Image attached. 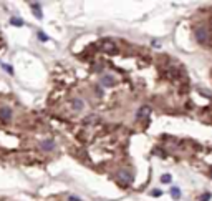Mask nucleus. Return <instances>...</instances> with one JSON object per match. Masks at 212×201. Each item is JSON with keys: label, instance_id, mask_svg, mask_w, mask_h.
I'll return each instance as SVG.
<instances>
[{"label": "nucleus", "instance_id": "1", "mask_svg": "<svg viewBox=\"0 0 212 201\" xmlns=\"http://www.w3.org/2000/svg\"><path fill=\"white\" fill-rule=\"evenodd\" d=\"M196 38L199 43L206 45L207 43V38H209V33H207V29L206 27H199V29L196 30Z\"/></svg>", "mask_w": 212, "mask_h": 201}, {"label": "nucleus", "instance_id": "2", "mask_svg": "<svg viewBox=\"0 0 212 201\" xmlns=\"http://www.w3.org/2000/svg\"><path fill=\"white\" fill-rule=\"evenodd\" d=\"M118 181L121 183V185L128 186V185H131V183H133V176L129 175L126 170H121V171L118 173Z\"/></svg>", "mask_w": 212, "mask_h": 201}, {"label": "nucleus", "instance_id": "3", "mask_svg": "<svg viewBox=\"0 0 212 201\" xmlns=\"http://www.w3.org/2000/svg\"><path fill=\"white\" fill-rule=\"evenodd\" d=\"M0 118H2L3 121H8V120L12 118V110H10L8 107H2L0 108Z\"/></svg>", "mask_w": 212, "mask_h": 201}, {"label": "nucleus", "instance_id": "4", "mask_svg": "<svg viewBox=\"0 0 212 201\" xmlns=\"http://www.w3.org/2000/svg\"><path fill=\"white\" fill-rule=\"evenodd\" d=\"M40 148L45 151H53L55 150V141L53 140H43V141L40 143Z\"/></svg>", "mask_w": 212, "mask_h": 201}, {"label": "nucleus", "instance_id": "5", "mask_svg": "<svg viewBox=\"0 0 212 201\" xmlns=\"http://www.w3.org/2000/svg\"><path fill=\"white\" fill-rule=\"evenodd\" d=\"M71 105H73V110H76V111H81V110H83V107H84V103H83L81 98H73Z\"/></svg>", "mask_w": 212, "mask_h": 201}, {"label": "nucleus", "instance_id": "6", "mask_svg": "<svg viewBox=\"0 0 212 201\" xmlns=\"http://www.w3.org/2000/svg\"><path fill=\"white\" fill-rule=\"evenodd\" d=\"M101 83H103L104 87H113L114 85V78H113L111 75H103L101 77Z\"/></svg>", "mask_w": 212, "mask_h": 201}, {"label": "nucleus", "instance_id": "7", "mask_svg": "<svg viewBox=\"0 0 212 201\" xmlns=\"http://www.w3.org/2000/svg\"><path fill=\"white\" fill-rule=\"evenodd\" d=\"M31 12H33V15L37 17V19H41L43 17V13H41V9L38 3H31Z\"/></svg>", "mask_w": 212, "mask_h": 201}, {"label": "nucleus", "instance_id": "8", "mask_svg": "<svg viewBox=\"0 0 212 201\" xmlns=\"http://www.w3.org/2000/svg\"><path fill=\"white\" fill-rule=\"evenodd\" d=\"M149 111H151L149 107H141L139 111H137V118H144V116H147V115H149Z\"/></svg>", "mask_w": 212, "mask_h": 201}, {"label": "nucleus", "instance_id": "9", "mask_svg": "<svg viewBox=\"0 0 212 201\" xmlns=\"http://www.w3.org/2000/svg\"><path fill=\"white\" fill-rule=\"evenodd\" d=\"M103 48H104L106 52H109V53H116V52H118V50L114 48V45H113L109 40H108V42H104V47H103Z\"/></svg>", "mask_w": 212, "mask_h": 201}, {"label": "nucleus", "instance_id": "10", "mask_svg": "<svg viewBox=\"0 0 212 201\" xmlns=\"http://www.w3.org/2000/svg\"><path fill=\"white\" fill-rule=\"evenodd\" d=\"M171 196L174 199H179V198H181V189H179L177 186H174V188L171 189Z\"/></svg>", "mask_w": 212, "mask_h": 201}, {"label": "nucleus", "instance_id": "11", "mask_svg": "<svg viewBox=\"0 0 212 201\" xmlns=\"http://www.w3.org/2000/svg\"><path fill=\"white\" fill-rule=\"evenodd\" d=\"M94 121H98V116L96 115H90V116L84 118V125H88V123H94Z\"/></svg>", "mask_w": 212, "mask_h": 201}, {"label": "nucleus", "instance_id": "12", "mask_svg": "<svg viewBox=\"0 0 212 201\" xmlns=\"http://www.w3.org/2000/svg\"><path fill=\"white\" fill-rule=\"evenodd\" d=\"M171 179H172V178H171V175H167V173L161 176V181H162V183H166V185H167V183H171Z\"/></svg>", "mask_w": 212, "mask_h": 201}, {"label": "nucleus", "instance_id": "13", "mask_svg": "<svg viewBox=\"0 0 212 201\" xmlns=\"http://www.w3.org/2000/svg\"><path fill=\"white\" fill-rule=\"evenodd\" d=\"M10 23H12V25H15V27H22L23 25V22L20 19H12V20H10Z\"/></svg>", "mask_w": 212, "mask_h": 201}, {"label": "nucleus", "instance_id": "14", "mask_svg": "<svg viewBox=\"0 0 212 201\" xmlns=\"http://www.w3.org/2000/svg\"><path fill=\"white\" fill-rule=\"evenodd\" d=\"M38 40L40 42H48V37L45 35V32H38Z\"/></svg>", "mask_w": 212, "mask_h": 201}, {"label": "nucleus", "instance_id": "15", "mask_svg": "<svg viewBox=\"0 0 212 201\" xmlns=\"http://www.w3.org/2000/svg\"><path fill=\"white\" fill-rule=\"evenodd\" d=\"M0 65H2V66H3V68H5V70H7V72H8V73H10V75H13V68H12V66H10V65H5V63H0Z\"/></svg>", "mask_w": 212, "mask_h": 201}, {"label": "nucleus", "instance_id": "16", "mask_svg": "<svg viewBox=\"0 0 212 201\" xmlns=\"http://www.w3.org/2000/svg\"><path fill=\"white\" fill-rule=\"evenodd\" d=\"M210 199V193H204L202 198H200V201H209Z\"/></svg>", "mask_w": 212, "mask_h": 201}, {"label": "nucleus", "instance_id": "17", "mask_svg": "<svg viewBox=\"0 0 212 201\" xmlns=\"http://www.w3.org/2000/svg\"><path fill=\"white\" fill-rule=\"evenodd\" d=\"M151 195H153V196H161L162 191H161V189H153V191H151Z\"/></svg>", "mask_w": 212, "mask_h": 201}, {"label": "nucleus", "instance_id": "18", "mask_svg": "<svg viewBox=\"0 0 212 201\" xmlns=\"http://www.w3.org/2000/svg\"><path fill=\"white\" fill-rule=\"evenodd\" d=\"M66 199H68V201H81L80 198H76V196H73V195H70V196H68V198H66Z\"/></svg>", "mask_w": 212, "mask_h": 201}]
</instances>
